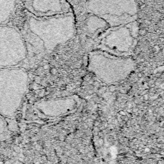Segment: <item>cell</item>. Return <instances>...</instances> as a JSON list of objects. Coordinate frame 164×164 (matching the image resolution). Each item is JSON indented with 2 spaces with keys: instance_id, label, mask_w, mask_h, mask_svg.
<instances>
[{
  "instance_id": "11",
  "label": "cell",
  "mask_w": 164,
  "mask_h": 164,
  "mask_svg": "<svg viewBox=\"0 0 164 164\" xmlns=\"http://www.w3.org/2000/svg\"><path fill=\"white\" fill-rule=\"evenodd\" d=\"M7 133H8V126L5 118L0 114V137L5 136Z\"/></svg>"
},
{
  "instance_id": "3",
  "label": "cell",
  "mask_w": 164,
  "mask_h": 164,
  "mask_svg": "<svg viewBox=\"0 0 164 164\" xmlns=\"http://www.w3.org/2000/svg\"><path fill=\"white\" fill-rule=\"evenodd\" d=\"M135 62L131 58L106 51H92L88 55V70L107 84L125 80L135 70Z\"/></svg>"
},
{
  "instance_id": "6",
  "label": "cell",
  "mask_w": 164,
  "mask_h": 164,
  "mask_svg": "<svg viewBox=\"0 0 164 164\" xmlns=\"http://www.w3.org/2000/svg\"><path fill=\"white\" fill-rule=\"evenodd\" d=\"M138 33L136 21L116 27H109L99 37L100 43L108 51L124 55L132 51Z\"/></svg>"
},
{
  "instance_id": "4",
  "label": "cell",
  "mask_w": 164,
  "mask_h": 164,
  "mask_svg": "<svg viewBox=\"0 0 164 164\" xmlns=\"http://www.w3.org/2000/svg\"><path fill=\"white\" fill-rule=\"evenodd\" d=\"M87 11L116 27L137 20V0H87Z\"/></svg>"
},
{
  "instance_id": "2",
  "label": "cell",
  "mask_w": 164,
  "mask_h": 164,
  "mask_svg": "<svg viewBox=\"0 0 164 164\" xmlns=\"http://www.w3.org/2000/svg\"><path fill=\"white\" fill-rule=\"evenodd\" d=\"M28 81V72L24 68H0V114L3 117L16 115L27 93Z\"/></svg>"
},
{
  "instance_id": "1",
  "label": "cell",
  "mask_w": 164,
  "mask_h": 164,
  "mask_svg": "<svg viewBox=\"0 0 164 164\" xmlns=\"http://www.w3.org/2000/svg\"><path fill=\"white\" fill-rule=\"evenodd\" d=\"M76 32L74 14L35 17L29 14L21 32L27 44L28 57H42L74 38Z\"/></svg>"
},
{
  "instance_id": "8",
  "label": "cell",
  "mask_w": 164,
  "mask_h": 164,
  "mask_svg": "<svg viewBox=\"0 0 164 164\" xmlns=\"http://www.w3.org/2000/svg\"><path fill=\"white\" fill-rule=\"evenodd\" d=\"M27 12L33 16L50 17L73 12L68 0H23Z\"/></svg>"
},
{
  "instance_id": "9",
  "label": "cell",
  "mask_w": 164,
  "mask_h": 164,
  "mask_svg": "<svg viewBox=\"0 0 164 164\" xmlns=\"http://www.w3.org/2000/svg\"><path fill=\"white\" fill-rule=\"evenodd\" d=\"M85 27L87 32L91 35L101 33L110 27L106 22L98 16L90 14L85 22Z\"/></svg>"
},
{
  "instance_id": "10",
  "label": "cell",
  "mask_w": 164,
  "mask_h": 164,
  "mask_svg": "<svg viewBox=\"0 0 164 164\" xmlns=\"http://www.w3.org/2000/svg\"><path fill=\"white\" fill-rule=\"evenodd\" d=\"M17 0H0V24H7L16 12Z\"/></svg>"
},
{
  "instance_id": "12",
  "label": "cell",
  "mask_w": 164,
  "mask_h": 164,
  "mask_svg": "<svg viewBox=\"0 0 164 164\" xmlns=\"http://www.w3.org/2000/svg\"><path fill=\"white\" fill-rule=\"evenodd\" d=\"M86 1H87V0H86Z\"/></svg>"
},
{
  "instance_id": "5",
  "label": "cell",
  "mask_w": 164,
  "mask_h": 164,
  "mask_svg": "<svg viewBox=\"0 0 164 164\" xmlns=\"http://www.w3.org/2000/svg\"><path fill=\"white\" fill-rule=\"evenodd\" d=\"M28 58L24 37L18 29L0 24V68L19 66Z\"/></svg>"
},
{
  "instance_id": "7",
  "label": "cell",
  "mask_w": 164,
  "mask_h": 164,
  "mask_svg": "<svg viewBox=\"0 0 164 164\" xmlns=\"http://www.w3.org/2000/svg\"><path fill=\"white\" fill-rule=\"evenodd\" d=\"M79 105L75 96L42 100L35 104L37 114L41 118H55L72 113Z\"/></svg>"
}]
</instances>
